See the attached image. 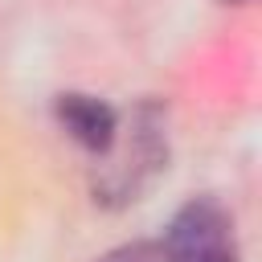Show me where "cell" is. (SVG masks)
<instances>
[{
	"mask_svg": "<svg viewBox=\"0 0 262 262\" xmlns=\"http://www.w3.org/2000/svg\"><path fill=\"white\" fill-rule=\"evenodd\" d=\"M98 172H94V201L102 205H127L135 201L156 172L168 164V127H164V111L156 102H143L131 111L127 123H119L115 143L98 156Z\"/></svg>",
	"mask_w": 262,
	"mask_h": 262,
	"instance_id": "cell-1",
	"label": "cell"
},
{
	"mask_svg": "<svg viewBox=\"0 0 262 262\" xmlns=\"http://www.w3.org/2000/svg\"><path fill=\"white\" fill-rule=\"evenodd\" d=\"M156 258H164V262H237L233 217L213 196H196V201L180 205L156 246Z\"/></svg>",
	"mask_w": 262,
	"mask_h": 262,
	"instance_id": "cell-2",
	"label": "cell"
},
{
	"mask_svg": "<svg viewBox=\"0 0 262 262\" xmlns=\"http://www.w3.org/2000/svg\"><path fill=\"white\" fill-rule=\"evenodd\" d=\"M53 115L61 123V131L82 143L86 151L102 156L111 143H115V131H119V115L111 102L94 98V94H82V90H66L53 98Z\"/></svg>",
	"mask_w": 262,
	"mask_h": 262,
	"instance_id": "cell-3",
	"label": "cell"
},
{
	"mask_svg": "<svg viewBox=\"0 0 262 262\" xmlns=\"http://www.w3.org/2000/svg\"><path fill=\"white\" fill-rule=\"evenodd\" d=\"M98 262H156V246L151 242H127V246H115L111 254H102Z\"/></svg>",
	"mask_w": 262,
	"mask_h": 262,
	"instance_id": "cell-4",
	"label": "cell"
}]
</instances>
